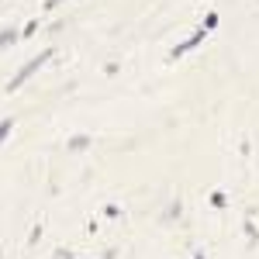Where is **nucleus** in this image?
<instances>
[{
  "mask_svg": "<svg viewBox=\"0 0 259 259\" xmlns=\"http://www.w3.org/2000/svg\"><path fill=\"white\" fill-rule=\"evenodd\" d=\"M11 128H14V118H4V121H0V142L11 135Z\"/></svg>",
  "mask_w": 259,
  "mask_h": 259,
  "instance_id": "5",
  "label": "nucleus"
},
{
  "mask_svg": "<svg viewBox=\"0 0 259 259\" xmlns=\"http://www.w3.org/2000/svg\"><path fill=\"white\" fill-rule=\"evenodd\" d=\"M204 35H207V31H204V28H197V31L190 35V38H187V41H180L177 49L169 52V59H180V56H187V52H194V49H197L200 41H204Z\"/></svg>",
  "mask_w": 259,
  "mask_h": 259,
  "instance_id": "2",
  "label": "nucleus"
},
{
  "mask_svg": "<svg viewBox=\"0 0 259 259\" xmlns=\"http://www.w3.org/2000/svg\"><path fill=\"white\" fill-rule=\"evenodd\" d=\"M0 256H4V252H0Z\"/></svg>",
  "mask_w": 259,
  "mask_h": 259,
  "instance_id": "13",
  "label": "nucleus"
},
{
  "mask_svg": "<svg viewBox=\"0 0 259 259\" xmlns=\"http://www.w3.org/2000/svg\"><path fill=\"white\" fill-rule=\"evenodd\" d=\"M211 204H214V207H225V204H228V194L214 190V194H211Z\"/></svg>",
  "mask_w": 259,
  "mask_h": 259,
  "instance_id": "6",
  "label": "nucleus"
},
{
  "mask_svg": "<svg viewBox=\"0 0 259 259\" xmlns=\"http://www.w3.org/2000/svg\"><path fill=\"white\" fill-rule=\"evenodd\" d=\"M87 145H90V135H73V139L66 142V149H69V152H83Z\"/></svg>",
  "mask_w": 259,
  "mask_h": 259,
  "instance_id": "3",
  "label": "nucleus"
},
{
  "mask_svg": "<svg viewBox=\"0 0 259 259\" xmlns=\"http://www.w3.org/2000/svg\"><path fill=\"white\" fill-rule=\"evenodd\" d=\"M35 31H38V21H28V28L21 31V38H28V35H35Z\"/></svg>",
  "mask_w": 259,
  "mask_h": 259,
  "instance_id": "9",
  "label": "nucleus"
},
{
  "mask_svg": "<svg viewBox=\"0 0 259 259\" xmlns=\"http://www.w3.org/2000/svg\"><path fill=\"white\" fill-rule=\"evenodd\" d=\"M169 218H180V200H173V204L166 207V221H169Z\"/></svg>",
  "mask_w": 259,
  "mask_h": 259,
  "instance_id": "8",
  "label": "nucleus"
},
{
  "mask_svg": "<svg viewBox=\"0 0 259 259\" xmlns=\"http://www.w3.org/2000/svg\"><path fill=\"white\" fill-rule=\"evenodd\" d=\"M18 38H21V31H14V28H7V31H0V49H7V45H14Z\"/></svg>",
  "mask_w": 259,
  "mask_h": 259,
  "instance_id": "4",
  "label": "nucleus"
},
{
  "mask_svg": "<svg viewBox=\"0 0 259 259\" xmlns=\"http://www.w3.org/2000/svg\"><path fill=\"white\" fill-rule=\"evenodd\" d=\"M49 59H52V49H41V52L35 56V59H31V62H24V66H21L18 73L11 76L7 90H18V87H24V80H28V76H35V73H38V69H41V66H45Z\"/></svg>",
  "mask_w": 259,
  "mask_h": 259,
  "instance_id": "1",
  "label": "nucleus"
},
{
  "mask_svg": "<svg viewBox=\"0 0 259 259\" xmlns=\"http://www.w3.org/2000/svg\"><path fill=\"white\" fill-rule=\"evenodd\" d=\"M211 28H218V14H214V11L204 18V31H211Z\"/></svg>",
  "mask_w": 259,
  "mask_h": 259,
  "instance_id": "7",
  "label": "nucleus"
},
{
  "mask_svg": "<svg viewBox=\"0 0 259 259\" xmlns=\"http://www.w3.org/2000/svg\"><path fill=\"white\" fill-rule=\"evenodd\" d=\"M194 259H204V252H197V256H194Z\"/></svg>",
  "mask_w": 259,
  "mask_h": 259,
  "instance_id": "12",
  "label": "nucleus"
},
{
  "mask_svg": "<svg viewBox=\"0 0 259 259\" xmlns=\"http://www.w3.org/2000/svg\"><path fill=\"white\" fill-rule=\"evenodd\" d=\"M56 259H73V252H66V249H59V252H56Z\"/></svg>",
  "mask_w": 259,
  "mask_h": 259,
  "instance_id": "10",
  "label": "nucleus"
},
{
  "mask_svg": "<svg viewBox=\"0 0 259 259\" xmlns=\"http://www.w3.org/2000/svg\"><path fill=\"white\" fill-rule=\"evenodd\" d=\"M114 256H118V252H114V249H111V252H107V256H104V259H114Z\"/></svg>",
  "mask_w": 259,
  "mask_h": 259,
  "instance_id": "11",
  "label": "nucleus"
}]
</instances>
